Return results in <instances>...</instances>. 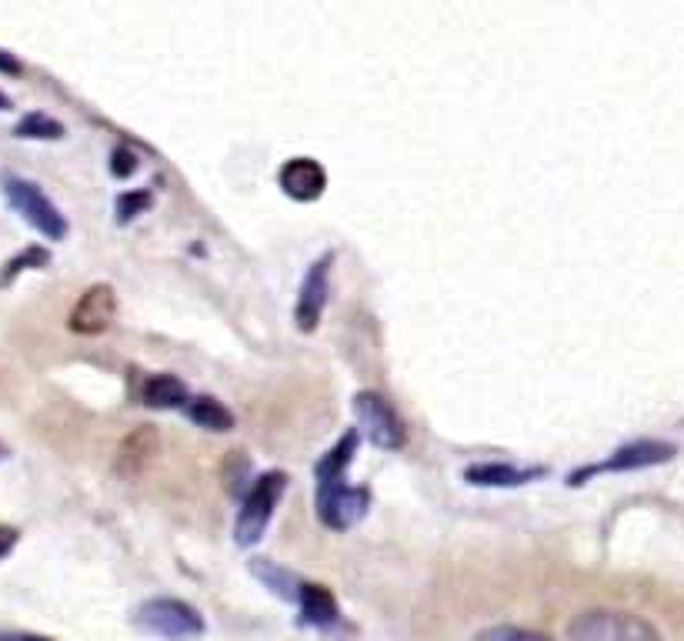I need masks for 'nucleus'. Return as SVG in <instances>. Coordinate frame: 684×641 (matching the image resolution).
Returning <instances> with one entry per match:
<instances>
[{
    "mask_svg": "<svg viewBox=\"0 0 684 641\" xmlns=\"http://www.w3.org/2000/svg\"><path fill=\"white\" fill-rule=\"evenodd\" d=\"M677 454V448L671 441H657V438H641V441H627L621 444L611 458H604L601 464H591V468H581L567 478V484H584L587 478L594 474H604V471H637V468H654V464H664Z\"/></svg>",
    "mask_w": 684,
    "mask_h": 641,
    "instance_id": "423d86ee",
    "label": "nucleus"
},
{
    "mask_svg": "<svg viewBox=\"0 0 684 641\" xmlns=\"http://www.w3.org/2000/svg\"><path fill=\"white\" fill-rule=\"evenodd\" d=\"M544 474H547L544 464L521 468V464H507V461H481V464H471L464 471V481L477 484V488H521V484L537 481Z\"/></svg>",
    "mask_w": 684,
    "mask_h": 641,
    "instance_id": "9b49d317",
    "label": "nucleus"
},
{
    "mask_svg": "<svg viewBox=\"0 0 684 641\" xmlns=\"http://www.w3.org/2000/svg\"><path fill=\"white\" fill-rule=\"evenodd\" d=\"M284 488H288L284 471H264L251 481V488L244 491V501L238 508V518H234V541L241 548H254L264 538Z\"/></svg>",
    "mask_w": 684,
    "mask_h": 641,
    "instance_id": "f03ea898",
    "label": "nucleus"
},
{
    "mask_svg": "<svg viewBox=\"0 0 684 641\" xmlns=\"http://www.w3.org/2000/svg\"><path fill=\"white\" fill-rule=\"evenodd\" d=\"M251 574H254L264 588H271L278 598H284V601H298V598H301L304 581H301L294 571L281 568L278 561H271V558H251Z\"/></svg>",
    "mask_w": 684,
    "mask_h": 641,
    "instance_id": "2eb2a0df",
    "label": "nucleus"
},
{
    "mask_svg": "<svg viewBox=\"0 0 684 641\" xmlns=\"http://www.w3.org/2000/svg\"><path fill=\"white\" fill-rule=\"evenodd\" d=\"M154 448H158L154 431H148V428L134 431V434L124 441V448H121V471H138V468L154 454Z\"/></svg>",
    "mask_w": 684,
    "mask_h": 641,
    "instance_id": "a211bd4d",
    "label": "nucleus"
},
{
    "mask_svg": "<svg viewBox=\"0 0 684 641\" xmlns=\"http://www.w3.org/2000/svg\"><path fill=\"white\" fill-rule=\"evenodd\" d=\"M0 71H4V74H21V64L11 58V54H4V51H0Z\"/></svg>",
    "mask_w": 684,
    "mask_h": 641,
    "instance_id": "393cba45",
    "label": "nucleus"
},
{
    "mask_svg": "<svg viewBox=\"0 0 684 641\" xmlns=\"http://www.w3.org/2000/svg\"><path fill=\"white\" fill-rule=\"evenodd\" d=\"M138 171V154L131 151V148H124V144H118L114 151H111V174L114 178H131Z\"/></svg>",
    "mask_w": 684,
    "mask_h": 641,
    "instance_id": "4be33fe9",
    "label": "nucleus"
},
{
    "mask_svg": "<svg viewBox=\"0 0 684 641\" xmlns=\"http://www.w3.org/2000/svg\"><path fill=\"white\" fill-rule=\"evenodd\" d=\"M0 191H4L8 204L48 241H64L68 238V218L61 214V208L28 178L18 174H0Z\"/></svg>",
    "mask_w": 684,
    "mask_h": 641,
    "instance_id": "20e7f679",
    "label": "nucleus"
},
{
    "mask_svg": "<svg viewBox=\"0 0 684 641\" xmlns=\"http://www.w3.org/2000/svg\"><path fill=\"white\" fill-rule=\"evenodd\" d=\"M141 398H144L148 408L174 411V408H188L191 391H188V384L178 374H151L144 381V388H141Z\"/></svg>",
    "mask_w": 684,
    "mask_h": 641,
    "instance_id": "ddd939ff",
    "label": "nucleus"
},
{
    "mask_svg": "<svg viewBox=\"0 0 684 641\" xmlns=\"http://www.w3.org/2000/svg\"><path fill=\"white\" fill-rule=\"evenodd\" d=\"M354 414L361 424V434L381 448V451H398L408 441L404 421L398 418V411L391 408L388 398H381L378 391H358L354 394Z\"/></svg>",
    "mask_w": 684,
    "mask_h": 641,
    "instance_id": "39448f33",
    "label": "nucleus"
},
{
    "mask_svg": "<svg viewBox=\"0 0 684 641\" xmlns=\"http://www.w3.org/2000/svg\"><path fill=\"white\" fill-rule=\"evenodd\" d=\"M564 641H661L657 628L631 611L591 608L571 618Z\"/></svg>",
    "mask_w": 684,
    "mask_h": 641,
    "instance_id": "f257e3e1",
    "label": "nucleus"
},
{
    "mask_svg": "<svg viewBox=\"0 0 684 641\" xmlns=\"http://www.w3.org/2000/svg\"><path fill=\"white\" fill-rule=\"evenodd\" d=\"M151 191H124L121 198H118V204H114V211H118V221H131V218H138V214H144L148 208H151Z\"/></svg>",
    "mask_w": 684,
    "mask_h": 641,
    "instance_id": "412c9836",
    "label": "nucleus"
},
{
    "mask_svg": "<svg viewBox=\"0 0 684 641\" xmlns=\"http://www.w3.org/2000/svg\"><path fill=\"white\" fill-rule=\"evenodd\" d=\"M11 458V448L4 444V441H0V461H8Z\"/></svg>",
    "mask_w": 684,
    "mask_h": 641,
    "instance_id": "a878e982",
    "label": "nucleus"
},
{
    "mask_svg": "<svg viewBox=\"0 0 684 641\" xmlns=\"http://www.w3.org/2000/svg\"><path fill=\"white\" fill-rule=\"evenodd\" d=\"M278 184L291 201L311 204L328 191V171L314 158H291L278 171Z\"/></svg>",
    "mask_w": 684,
    "mask_h": 641,
    "instance_id": "9d476101",
    "label": "nucleus"
},
{
    "mask_svg": "<svg viewBox=\"0 0 684 641\" xmlns=\"http://www.w3.org/2000/svg\"><path fill=\"white\" fill-rule=\"evenodd\" d=\"M134 621H138V628H144L148 634H158L164 641H194L208 628L204 614L194 604H188L181 598H168V594L141 601L134 611Z\"/></svg>",
    "mask_w": 684,
    "mask_h": 641,
    "instance_id": "7ed1b4c3",
    "label": "nucleus"
},
{
    "mask_svg": "<svg viewBox=\"0 0 684 641\" xmlns=\"http://www.w3.org/2000/svg\"><path fill=\"white\" fill-rule=\"evenodd\" d=\"M0 641H54V638L31 634V631H0Z\"/></svg>",
    "mask_w": 684,
    "mask_h": 641,
    "instance_id": "b1692460",
    "label": "nucleus"
},
{
    "mask_svg": "<svg viewBox=\"0 0 684 641\" xmlns=\"http://www.w3.org/2000/svg\"><path fill=\"white\" fill-rule=\"evenodd\" d=\"M358 438H361V431H348L344 438H338V444H334L328 454H321V461L314 464V478H318V484L344 481V471L351 468L354 451H358Z\"/></svg>",
    "mask_w": 684,
    "mask_h": 641,
    "instance_id": "4468645a",
    "label": "nucleus"
},
{
    "mask_svg": "<svg viewBox=\"0 0 684 641\" xmlns=\"http://www.w3.org/2000/svg\"><path fill=\"white\" fill-rule=\"evenodd\" d=\"M14 134H18V138H28V141H61L68 131H64L61 121H54V118L34 111V114H24V118L18 121Z\"/></svg>",
    "mask_w": 684,
    "mask_h": 641,
    "instance_id": "f3484780",
    "label": "nucleus"
},
{
    "mask_svg": "<svg viewBox=\"0 0 684 641\" xmlns=\"http://www.w3.org/2000/svg\"><path fill=\"white\" fill-rule=\"evenodd\" d=\"M114 318H118V294H114V288L111 284H91L78 298L68 324L78 334H104L114 324Z\"/></svg>",
    "mask_w": 684,
    "mask_h": 641,
    "instance_id": "1a4fd4ad",
    "label": "nucleus"
},
{
    "mask_svg": "<svg viewBox=\"0 0 684 641\" xmlns=\"http://www.w3.org/2000/svg\"><path fill=\"white\" fill-rule=\"evenodd\" d=\"M8 108H11V101H8L4 94H0V111H8Z\"/></svg>",
    "mask_w": 684,
    "mask_h": 641,
    "instance_id": "bb28decb",
    "label": "nucleus"
},
{
    "mask_svg": "<svg viewBox=\"0 0 684 641\" xmlns=\"http://www.w3.org/2000/svg\"><path fill=\"white\" fill-rule=\"evenodd\" d=\"M14 548H18V531L8 528V524H0V558H8Z\"/></svg>",
    "mask_w": 684,
    "mask_h": 641,
    "instance_id": "5701e85b",
    "label": "nucleus"
},
{
    "mask_svg": "<svg viewBox=\"0 0 684 641\" xmlns=\"http://www.w3.org/2000/svg\"><path fill=\"white\" fill-rule=\"evenodd\" d=\"M188 418L198 424V428H204V431H218V434H228L231 428H234V414H231V408L224 404V401H218V398H191L188 401Z\"/></svg>",
    "mask_w": 684,
    "mask_h": 641,
    "instance_id": "dca6fc26",
    "label": "nucleus"
},
{
    "mask_svg": "<svg viewBox=\"0 0 684 641\" xmlns=\"http://www.w3.org/2000/svg\"><path fill=\"white\" fill-rule=\"evenodd\" d=\"M474 641H547V638L537 631L517 628V624H494V628H484Z\"/></svg>",
    "mask_w": 684,
    "mask_h": 641,
    "instance_id": "aec40b11",
    "label": "nucleus"
},
{
    "mask_svg": "<svg viewBox=\"0 0 684 641\" xmlns=\"http://www.w3.org/2000/svg\"><path fill=\"white\" fill-rule=\"evenodd\" d=\"M51 261V254L44 251V248H28V251H21L14 261H8L4 264V274H0V284H11L21 271H28V268H44Z\"/></svg>",
    "mask_w": 684,
    "mask_h": 641,
    "instance_id": "6ab92c4d",
    "label": "nucleus"
},
{
    "mask_svg": "<svg viewBox=\"0 0 684 641\" xmlns=\"http://www.w3.org/2000/svg\"><path fill=\"white\" fill-rule=\"evenodd\" d=\"M331 264H334V251L321 254L304 281H301V294H298V308H294V321L304 334L318 331L321 324V314H324V304H328V291H331Z\"/></svg>",
    "mask_w": 684,
    "mask_h": 641,
    "instance_id": "6e6552de",
    "label": "nucleus"
},
{
    "mask_svg": "<svg viewBox=\"0 0 684 641\" xmlns=\"http://www.w3.org/2000/svg\"><path fill=\"white\" fill-rule=\"evenodd\" d=\"M371 508V491L361 484H318V514L328 528L334 531H348L354 528Z\"/></svg>",
    "mask_w": 684,
    "mask_h": 641,
    "instance_id": "0eeeda50",
    "label": "nucleus"
},
{
    "mask_svg": "<svg viewBox=\"0 0 684 641\" xmlns=\"http://www.w3.org/2000/svg\"><path fill=\"white\" fill-rule=\"evenodd\" d=\"M298 608H301V621L311 624V628H331V624H338V618H341L338 598L331 594V588L311 584V581H304L301 598H298Z\"/></svg>",
    "mask_w": 684,
    "mask_h": 641,
    "instance_id": "f8f14e48",
    "label": "nucleus"
}]
</instances>
